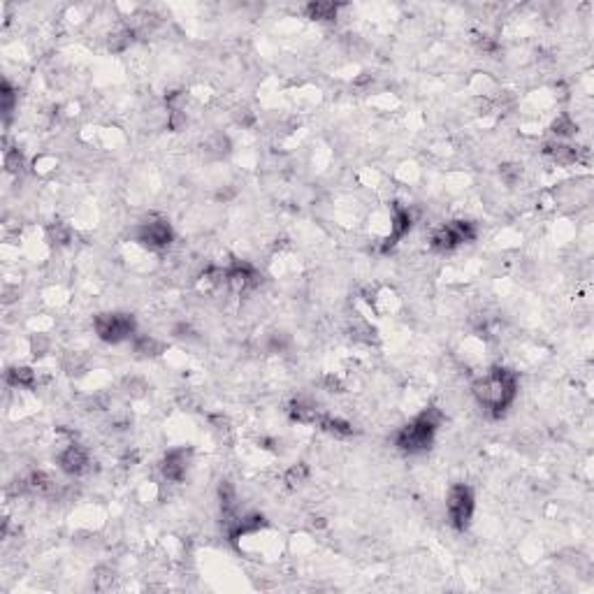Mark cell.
I'll use <instances>...</instances> for the list:
<instances>
[{"instance_id": "cell-12", "label": "cell", "mask_w": 594, "mask_h": 594, "mask_svg": "<svg viewBox=\"0 0 594 594\" xmlns=\"http://www.w3.org/2000/svg\"><path fill=\"white\" fill-rule=\"evenodd\" d=\"M336 12H339V5H336V3H312V5H307L309 19H316V21H332V19H336Z\"/></svg>"}, {"instance_id": "cell-7", "label": "cell", "mask_w": 594, "mask_h": 594, "mask_svg": "<svg viewBox=\"0 0 594 594\" xmlns=\"http://www.w3.org/2000/svg\"><path fill=\"white\" fill-rule=\"evenodd\" d=\"M58 465L68 476H82L89 469V455L82 446L70 444L65 451L58 455Z\"/></svg>"}, {"instance_id": "cell-13", "label": "cell", "mask_w": 594, "mask_h": 594, "mask_svg": "<svg viewBox=\"0 0 594 594\" xmlns=\"http://www.w3.org/2000/svg\"><path fill=\"white\" fill-rule=\"evenodd\" d=\"M8 384L15 388H33L35 386V372L28 367H15L8 372Z\"/></svg>"}, {"instance_id": "cell-17", "label": "cell", "mask_w": 594, "mask_h": 594, "mask_svg": "<svg viewBox=\"0 0 594 594\" xmlns=\"http://www.w3.org/2000/svg\"><path fill=\"white\" fill-rule=\"evenodd\" d=\"M501 179L513 186V183L520 179V168L518 165H504V168H501Z\"/></svg>"}, {"instance_id": "cell-16", "label": "cell", "mask_w": 594, "mask_h": 594, "mask_svg": "<svg viewBox=\"0 0 594 594\" xmlns=\"http://www.w3.org/2000/svg\"><path fill=\"white\" fill-rule=\"evenodd\" d=\"M49 237L51 240H58V244H68L70 242V230L63 226V223H54V226H49Z\"/></svg>"}, {"instance_id": "cell-3", "label": "cell", "mask_w": 594, "mask_h": 594, "mask_svg": "<svg viewBox=\"0 0 594 594\" xmlns=\"http://www.w3.org/2000/svg\"><path fill=\"white\" fill-rule=\"evenodd\" d=\"M96 332L107 344H121V341L135 336V318L130 314H100L93 321Z\"/></svg>"}, {"instance_id": "cell-15", "label": "cell", "mask_w": 594, "mask_h": 594, "mask_svg": "<svg viewBox=\"0 0 594 594\" xmlns=\"http://www.w3.org/2000/svg\"><path fill=\"white\" fill-rule=\"evenodd\" d=\"M307 476H309L307 465H295V467H290L288 474H286V483H288L290 487H295V485L305 483V478H307Z\"/></svg>"}, {"instance_id": "cell-8", "label": "cell", "mask_w": 594, "mask_h": 594, "mask_svg": "<svg viewBox=\"0 0 594 594\" xmlns=\"http://www.w3.org/2000/svg\"><path fill=\"white\" fill-rule=\"evenodd\" d=\"M161 469H163V476L168 480H172V483H181L183 476H186V469H188V453L183 451V448H174V451H170L168 455H165Z\"/></svg>"}, {"instance_id": "cell-2", "label": "cell", "mask_w": 594, "mask_h": 594, "mask_svg": "<svg viewBox=\"0 0 594 594\" xmlns=\"http://www.w3.org/2000/svg\"><path fill=\"white\" fill-rule=\"evenodd\" d=\"M439 425H441V411L439 408H427L418 418H413L408 425L402 427L397 432V437H395V444L404 453H411V455L422 453L432 446Z\"/></svg>"}, {"instance_id": "cell-9", "label": "cell", "mask_w": 594, "mask_h": 594, "mask_svg": "<svg viewBox=\"0 0 594 594\" xmlns=\"http://www.w3.org/2000/svg\"><path fill=\"white\" fill-rule=\"evenodd\" d=\"M543 154L552 158L557 165H573L580 161V151L576 147H569V144H546Z\"/></svg>"}, {"instance_id": "cell-1", "label": "cell", "mask_w": 594, "mask_h": 594, "mask_svg": "<svg viewBox=\"0 0 594 594\" xmlns=\"http://www.w3.org/2000/svg\"><path fill=\"white\" fill-rule=\"evenodd\" d=\"M474 395H476L478 404L487 408L492 415H501L511 406V402L518 395V379L513 372H508L504 367H494L476 381L474 386Z\"/></svg>"}, {"instance_id": "cell-5", "label": "cell", "mask_w": 594, "mask_h": 594, "mask_svg": "<svg viewBox=\"0 0 594 594\" xmlns=\"http://www.w3.org/2000/svg\"><path fill=\"white\" fill-rule=\"evenodd\" d=\"M476 237V228L469 221H453L441 226L437 233L432 235V246L437 251H453L460 244L471 242Z\"/></svg>"}, {"instance_id": "cell-10", "label": "cell", "mask_w": 594, "mask_h": 594, "mask_svg": "<svg viewBox=\"0 0 594 594\" xmlns=\"http://www.w3.org/2000/svg\"><path fill=\"white\" fill-rule=\"evenodd\" d=\"M318 425H321V430H325V432L334 434V437H341V439L353 437V434H355L351 422H348V420H341V418H334V415H321V418H318Z\"/></svg>"}, {"instance_id": "cell-14", "label": "cell", "mask_w": 594, "mask_h": 594, "mask_svg": "<svg viewBox=\"0 0 594 594\" xmlns=\"http://www.w3.org/2000/svg\"><path fill=\"white\" fill-rule=\"evenodd\" d=\"M576 130H578L576 123H573L566 114L557 116V121L552 123V133H555L557 137H571L573 133H576Z\"/></svg>"}, {"instance_id": "cell-11", "label": "cell", "mask_w": 594, "mask_h": 594, "mask_svg": "<svg viewBox=\"0 0 594 594\" xmlns=\"http://www.w3.org/2000/svg\"><path fill=\"white\" fill-rule=\"evenodd\" d=\"M408 228H411V214H408L406 209H395V216H393V235L386 240V246H393L395 242L399 240V237H404L408 233Z\"/></svg>"}, {"instance_id": "cell-4", "label": "cell", "mask_w": 594, "mask_h": 594, "mask_svg": "<svg viewBox=\"0 0 594 594\" xmlns=\"http://www.w3.org/2000/svg\"><path fill=\"white\" fill-rule=\"evenodd\" d=\"M446 511H448V520L458 532H465L471 523L474 516V494L467 485H453L451 492H448V501H446Z\"/></svg>"}, {"instance_id": "cell-6", "label": "cell", "mask_w": 594, "mask_h": 594, "mask_svg": "<svg viewBox=\"0 0 594 594\" xmlns=\"http://www.w3.org/2000/svg\"><path fill=\"white\" fill-rule=\"evenodd\" d=\"M172 228L168 221H147L137 228V240L147 244L149 249H165L172 242Z\"/></svg>"}]
</instances>
